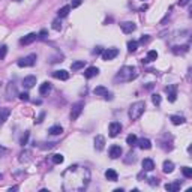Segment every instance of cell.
<instances>
[{"label":"cell","instance_id":"d4e9b609","mask_svg":"<svg viewBox=\"0 0 192 192\" xmlns=\"http://www.w3.org/2000/svg\"><path fill=\"white\" fill-rule=\"evenodd\" d=\"M158 59V53L155 51V50H150L149 53H147V57L143 59V63H147V62H153V60H156Z\"/></svg>","mask_w":192,"mask_h":192},{"label":"cell","instance_id":"f6af8a7d","mask_svg":"<svg viewBox=\"0 0 192 192\" xmlns=\"http://www.w3.org/2000/svg\"><path fill=\"white\" fill-rule=\"evenodd\" d=\"M81 3H83V0H72V5H71V8H78Z\"/></svg>","mask_w":192,"mask_h":192},{"label":"cell","instance_id":"d6a6232c","mask_svg":"<svg viewBox=\"0 0 192 192\" xmlns=\"http://www.w3.org/2000/svg\"><path fill=\"white\" fill-rule=\"evenodd\" d=\"M138 48V42L137 41H129L128 42V51L129 53H135Z\"/></svg>","mask_w":192,"mask_h":192},{"label":"cell","instance_id":"603a6c76","mask_svg":"<svg viewBox=\"0 0 192 192\" xmlns=\"http://www.w3.org/2000/svg\"><path fill=\"white\" fill-rule=\"evenodd\" d=\"M32 159V152L30 150H24L20 153V158H18V161L20 162H29Z\"/></svg>","mask_w":192,"mask_h":192},{"label":"cell","instance_id":"ee69618b","mask_svg":"<svg viewBox=\"0 0 192 192\" xmlns=\"http://www.w3.org/2000/svg\"><path fill=\"white\" fill-rule=\"evenodd\" d=\"M149 180H150L149 183H150L152 186H158V185H159V180H158L156 177H152V179H149Z\"/></svg>","mask_w":192,"mask_h":192},{"label":"cell","instance_id":"f907efd6","mask_svg":"<svg viewBox=\"0 0 192 192\" xmlns=\"http://www.w3.org/2000/svg\"><path fill=\"white\" fill-rule=\"evenodd\" d=\"M104 98H105V99H107V101H111V99H113V95H111L110 92H108V93H107V95L104 96Z\"/></svg>","mask_w":192,"mask_h":192},{"label":"cell","instance_id":"f1b7e54d","mask_svg":"<svg viewBox=\"0 0 192 192\" xmlns=\"http://www.w3.org/2000/svg\"><path fill=\"white\" fill-rule=\"evenodd\" d=\"M170 120H171L173 125H183L186 122V119L183 116H171Z\"/></svg>","mask_w":192,"mask_h":192},{"label":"cell","instance_id":"e0dca14e","mask_svg":"<svg viewBox=\"0 0 192 192\" xmlns=\"http://www.w3.org/2000/svg\"><path fill=\"white\" fill-rule=\"evenodd\" d=\"M105 147V138H104V135H96L95 138V149L98 152H101Z\"/></svg>","mask_w":192,"mask_h":192},{"label":"cell","instance_id":"30bf717a","mask_svg":"<svg viewBox=\"0 0 192 192\" xmlns=\"http://www.w3.org/2000/svg\"><path fill=\"white\" fill-rule=\"evenodd\" d=\"M120 29L123 30V33H132V32H135V29H137V26H135V23H132V21H125V23H122L120 24Z\"/></svg>","mask_w":192,"mask_h":192},{"label":"cell","instance_id":"ba28073f","mask_svg":"<svg viewBox=\"0 0 192 192\" xmlns=\"http://www.w3.org/2000/svg\"><path fill=\"white\" fill-rule=\"evenodd\" d=\"M108 132H110V137H117L122 132V125L119 123V122H111L110 128H108Z\"/></svg>","mask_w":192,"mask_h":192},{"label":"cell","instance_id":"52a82bcc","mask_svg":"<svg viewBox=\"0 0 192 192\" xmlns=\"http://www.w3.org/2000/svg\"><path fill=\"white\" fill-rule=\"evenodd\" d=\"M15 96H18V90H17V86L11 81L6 86V99L8 101H12Z\"/></svg>","mask_w":192,"mask_h":192},{"label":"cell","instance_id":"9c48e42d","mask_svg":"<svg viewBox=\"0 0 192 192\" xmlns=\"http://www.w3.org/2000/svg\"><path fill=\"white\" fill-rule=\"evenodd\" d=\"M122 153H123V150H122V147L120 146H117V144H114V146H111L110 150H108V155H110L111 159H117L122 156Z\"/></svg>","mask_w":192,"mask_h":192},{"label":"cell","instance_id":"2e32d148","mask_svg":"<svg viewBox=\"0 0 192 192\" xmlns=\"http://www.w3.org/2000/svg\"><path fill=\"white\" fill-rule=\"evenodd\" d=\"M23 84H24L26 89H32V87H35V84H36V77L35 75L26 77V78L23 80Z\"/></svg>","mask_w":192,"mask_h":192},{"label":"cell","instance_id":"7c38bea8","mask_svg":"<svg viewBox=\"0 0 192 192\" xmlns=\"http://www.w3.org/2000/svg\"><path fill=\"white\" fill-rule=\"evenodd\" d=\"M36 38H38L36 33H29V35H26L24 38H21L20 44L21 45H30V44H33V42L36 41Z\"/></svg>","mask_w":192,"mask_h":192},{"label":"cell","instance_id":"f35d334b","mask_svg":"<svg viewBox=\"0 0 192 192\" xmlns=\"http://www.w3.org/2000/svg\"><path fill=\"white\" fill-rule=\"evenodd\" d=\"M152 101H153V104H155V105H159V104H161V101H162V98H161V95L155 93V95H152Z\"/></svg>","mask_w":192,"mask_h":192},{"label":"cell","instance_id":"bcb514c9","mask_svg":"<svg viewBox=\"0 0 192 192\" xmlns=\"http://www.w3.org/2000/svg\"><path fill=\"white\" fill-rule=\"evenodd\" d=\"M102 51H104V48H102V47H96L95 50H93V54L99 56V54H102Z\"/></svg>","mask_w":192,"mask_h":192},{"label":"cell","instance_id":"ffe728a7","mask_svg":"<svg viewBox=\"0 0 192 192\" xmlns=\"http://www.w3.org/2000/svg\"><path fill=\"white\" fill-rule=\"evenodd\" d=\"M98 74H99V69L96 68V66H90V68L86 69L84 77H86V78H93V77H96Z\"/></svg>","mask_w":192,"mask_h":192},{"label":"cell","instance_id":"74e56055","mask_svg":"<svg viewBox=\"0 0 192 192\" xmlns=\"http://www.w3.org/2000/svg\"><path fill=\"white\" fill-rule=\"evenodd\" d=\"M8 54V47L6 45H0V60H3Z\"/></svg>","mask_w":192,"mask_h":192},{"label":"cell","instance_id":"83f0119b","mask_svg":"<svg viewBox=\"0 0 192 192\" xmlns=\"http://www.w3.org/2000/svg\"><path fill=\"white\" fill-rule=\"evenodd\" d=\"M93 93H95L96 96H105L107 93H108V89H107V87H104V86H98V87H95Z\"/></svg>","mask_w":192,"mask_h":192},{"label":"cell","instance_id":"484cf974","mask_svg":"<svg viewBox=\"0 0 192 192\" xmlns=\"http://www.w3.org/2000/svg\"><path fill=\"white\" fill-rule=\"evenodd\" d=\"M105 177H107V180H110V182H117L119 176H117V173L114 170H107L105 171Z\"/></svg>","mask_w":192,"mask_h":192},{"label":"cell","instance_id":"681fc988","mask_svg":"<svg viewBox=\"0 0 192 192\" xmlns=\"http://www.w3.org/2000/svg\"><path fill=\"white\" fill-rule=\"evenodd\" d=\"M189 2H191V0H179V5H180V6H186Z\"/></svg>","mask_w":192,"mask_h":192},{"label":"cell","instance_id":"836d02e7","mask_svg":"<svg viewBox=\"0 0 192 192\" xmlns=\"http://www.w3.org/2000/svg\"><path fill=\"white\" fill-rule=\"evenodd\" d=\"M135 161H137V155H135L134 152H129V153H128V158L125 159V162H126V164H131V162L134 164Z\"/></svg>","mask_w":192,"mask_h":192},{"label":"cell","instance_id":"f5cc1de1","mask_svg":"<svg viewBox=\"0 0 192 192\" xmlns=\"http://www.w3.org/2000/svg\"><path fill=\"white\" fill-rule=\"evenodd\" d=\"M2 179H3V174H2V173H0V180H2Z\"/></svg>","mask_w":192,"mask_h":192},{"label":"cell","instance_id":"d6986e66","mask_svg":"<svg viewBox=\"0 0 192 192\" xmlns=\"http://www.w3.org/2000/svg\"><path fill=\"white\" fill-rule=\"evenodd\" d=\"M51 83H48V81H45V83H42L41 84V87H39V95H42V96H47L50 92H51Z\"/></svg>","mask_w":192,"mask_h":192},{"label":"cell","instance_id":"8fae6325","mask_svg":"<svg viewBox=\"0 0 192 192\" xmlns=\"http://www.w3.org/2000/svg\"><path fill=\"white\" fill-rule=\"evenodd\" d=\"M165 92L168 93V101L170 102H174L177 99V86H168V87H165Z\"/></svg>","mask_w":192,"mask_h":192},{"label":"cell","instance_id":"5b68a950","mask_svg":"<svg viewBox=\"0 0 192 192\" xmlns=\"http://www.w3.org/2000/svg\"><path fill=\"white\" fill-rule=\"evenodd\" d=\"M83 108H84V102H77L72 105V110H71V120L72 122L80 117V114L83 113Z\"/></svg>","mask_w":192,"mask_h":192},{"label":"cell","instance_id":"8d00e7d4","mask_svg":"<svg viewBox=\"0 0 192 192\" xmlns=\"http://www.w3.org/2000/svg\"><path fill=\"white\" fill-rule=\"evenodd\" d=\"M182 173H183V176H185L186 179L192 177V168H189V167H183V168H182Z\"/></svg>","mask_w":192,"mask_h":192},{"label":"cell","instance_id":"7bdbcfd3","mask_svg":"<svg viewBox=\"0 0 192 192\" xmlns=\"http://www.w3.org/2000/svg\"><path fill=\"white\" fill-rule=\"evenodd\" d=\"M18 96H20L21 101H29V93L27 92H23V93H20Z\"/></svg>","mask_w":192,"mask_h":192},{"label":"cell","instance_id":"7402d4cb","mask_svg":"<svg viewBox=\"0 0 192 192\" xmlns=\"http://www.w3.org/2000/svg\"><path fill=\"white\" fill-rule=\"evenodd\" d=\"M9 116H11V110H9V108H2V110H0V125L5 123Z\"/></svg>","mask_w":192,"mask_h":192},{"label":"cell","instance_id":"b9f144b4","mask_svg":"<svg viewBox=\"0 0 192 192\" xmlns=\"http://www.w3.org/2000/svg\"><path fill=\"white\" fill-rule=\"evenodd\" d=\"M44 117H45V113L42 111L41 114H39V117H38V119L35 120V125H39V123H42V120H44Z\"/></svg>","mask_w":192,"mask_h":192},{"label":"cell","instance_id":"816d5d0a","mask_svg":"<svg viewBox=\"0 0 192 192\" xmlns=\"http://www.w3.org/2000/svg\"><path fill=\"white\" fill-rule=\"evenodd\" d=\"M9 191H18V186H12V188H9Z\"/></svg>","mask_w":192,"mask_h":192},{"label":"cell","instance_id":"c3c4849f","mask_svg":"<svg viewBox=\"0 0 192 192\" xmlns=\"http://www.w3.org/2000/svg\"><path fill=\"white\" fill-rule=\"evenodd\" d=\"M47 35H48V32H47V30H41V33L38 35V36H39L41 39H44V38H47Z\"/></svg>","mask_w":192,"mask_h":192},{"label":"cell","instance_id":"44dd1931","mask_svg":"<svg viewBox=\"0 0 192 192\" xmlns=\"http://www.w3.org/2000/svg\"><path fill=\"white\" fill-rule=\"evenodd\" d=\"M162 171H164L165 174H171V173L174 171V164H173L171 161H165L164 165H162Z\"/></svg>","mask_w":192,"mask_h":192},{"label":"cell","instance_id":"7dc6e473","mask_svg":"<svg viewBox=\"0 0 192 192\" xmlns=\"http://www.w3.org/2000/svg\"><path fill=\"white\" fill-rule=\"evenodd\" d=\"M149 35H144V36H141V39H140V44H146V42H149Z\"/></svg>","mask_w":192,"mask_h":192},{"label":"cell","instance_id":"d590c367","mask_svg":"<svg viewBox=\"0 0 192 192\" xmlns=\"http://www.w3.org/2000/svg\"><path fill=\"white\" fill-rule=\"evenodd\" d=\"M53 29H54L56 32H60V30H62V21H60V18H57V20L53 21Z\"/></svg>","mask_w":192,"mask_h":192},{"label":"cell","instance_id":"60d3db41","mask_svg":"<svg viewBox=\"0 0 192 192\" xmlns=\"http://www.w3.org/2000/svg\"><path fill=\"white\" fill-rule=\"evenodd\" d=\"M6 155H9V149L3 147V146H0V156H6Z\"/></svg>","mask_w":192,"mask_h":192},{"label":"cell","instance_id":"4fadbf2b","mask_svg":"<svg viewBox=\"0 0 192 192\" xmlns=\"http://www.w3.org/2000/svg\"><path fill=\"white\" fill-rule=\"evenodd\" d=\"M137 144L140 149H143V150H149V149H152V141L149 140V138H140V140H137Z\"/></svg>","mask_w":192,"mask_h":192},{"label":"cell","instance_id":"ab89813d","mask_svg":"<svg viewBox=\"0 0 192 192\" xmlns=\"http://www.w3.org/2000/svg\"><path fill=\"white\" fill-rule=\"evenodd\" d=\"M29 135H30L29 132H24V135H23V137H21V140H20V144H21V146L27 144V141H29Z\"/></svg>","mask_w":192,"mask_h":192},{"label":"cell","instance_id":"9a60e30c","mask_svg":"<svg viewBox=\"0 0 192 192\" xmlns=\"http://www.w3.org/2000/svg\"><path fill=\"white\" fill-rule=\"evenodd\" d=\"M53 77L57 78V80H63V81H66L69 78V72L68 71H65V69H60V71H54L53 72Z\"/></svg>","mask_w":192,"mask_h":192},{"label":"cell","instance_id":"e575fe53","mask_svg":"<svg viewBox=\"0 0 192 192\" xmlns=\"http://www.w3.org/2000/svg\"><path fill=\"white\" fill-rule=\"evenodd\" d=\"M137 135H134V134H131V135H128L126 137V143L129 144V146H135L137 144Z\"/></svg>","mask_w":192,"mask_h":192},{"label":"cell","instance_id":"5bb4252c","mask_svg":"<svg viewBox=\"0 0 192 192\" xmlns=\"http://www.w3.org/2000/svg\"><path fill=\"white\" fill-rule=\"evenodd\" d=\"M180 188H182V182H180V180H176V182H173V183H167V185H165V189L168 192H177Z\"/></svg>","mask_w":192,"mask_h":192},{"label":"cell","instance_id":"4316f807","mask_svg":"<svg viewBox=\"0 0 192 192\" xmlns=\"http://www.w3.org/2000/svg\"><path fill=\"white\" fill-rule=\"evenodd\" d=\"M48 132H50L51 135H62L63 128L60 126V125H54V126H51V128L48 129Z\"/></svg>","mask_w":192,"mask_h":192},{"label":"cell","instance_id":"cb8c5ba5","mask_svg":"<svg viewBox=\"0 0 192 192\" xmlns=\"http://www.w3.org/2000/svg\"><path fill=\"white\" fill-rule=\"evenodd\" d=\"M188 51H189V45H182V47L176 45V47H173V53L174 54H185Z\"/></svg>","mask_w":192,"mask_h":192},{"label":"cell","instance_id":"8992f818","mask_svg":"<svg viewBox=\"0 0 192 192\" xmlns=\"http://www.w3.org/2000/svg\"><path fill=\"white\" fill-rule=\"evenodd\" d=\"M117 56H119V50H117V48H108V50H104L102 51V59L105 62L116 59Z\"/></svg>","mask_w":192,"mask_h":192},{"label":"cell","instance_id":"277c9868","mask_svg":"<svg viewBox=\"0 0 192 192\" xmlns=\"http://www.w3.org/2000/svg\"><path fill=\"white\" fill-rule=\"evenodd\" d=\"M36 54H29L26 56L24 59H20L18 60V66L20 68H30V66H35V63H36Z\"/></svg>","mask_w":192,"mask_h":192},{"label":"cell","instance_id":"3957f363","mask_svg":"<svg viewBox=\"0 0 192 192\" xmlns=\"http://www.w3.org/2000/svg\"><path fill=\"white\" fill-rule=\"evenodd\" d=\"M144 108H146V104L143 101H138V102L132 104L129 107V119L134 122V120H138L140 117L143 116Z\"/></svg>","mask_w":192,"mask_h":192},{"label":"cell","instance_id":"6da1fadb","mask_svg":"<svg viewBox=\"0 0 192 192\" xmlns=\"http://www.w3.org/2000/svg\"><path fill=\"white\" fill-rule=\"evenodd\" d=\"M63 189L65 191H84L90 183V171L86 167L71 165L63 173Z\"/></svg>","mask_w":192,"mask_h":192},{"label":"cell","instance_id":"1f68e13d","mask_svg":"<svg viewBox=\"0 0 192 192\" xmlns=\"http://www.w3.org/2000/svg\"><path fill=\"white\" fill-rule=\"evenodd\" d=\"M51 161H53V164L59 165V164H62L63 161H65V158H63V155H60V153H56V155H53Z\"/></svg>","mask_w":192,"mask_h":192},{"label":"cell","instance_id":"7a4b0ae2","mask_svg":"<svg viewBox=\"0 0 192 192\" xmlns=\"http://www.w3.org/2000/svg\"><path fill=\"white\" fill-rule=\"evenodd\" d=\"M138 77L137 68L134 66H123L117 72V75L114 77V83H129L132 80H135Z\"/></svg>","mask_w":192,"mask_h":192},{"label":"cell","instance_id":"4dcf8cb0","mask_svg":"<svg viewBox=\"0 0 192 192\" xmlns=\"http://www.w3.org/2000/svg\"><path fill=\"white\" fill-rule=\"evenodd\" d=\"M86 66V62L84 60H78V62H74L72 65H71V69L72 71H78V69H81Z\"/></svg>","mask_w":192,"mask_h":192},{"label":"cell","instance_id":"f546056e","mask_svg":"<svg viewBox=\"0 0 192 192\" xmlns=\"http://www.w3.org/2000/svg\"><path fill=\"white\" fill-rule=\"evenodd\" d=\"M69 11H71V6H69V5L60 8V9H59V12H57V14H59V18H65V17H68Z\"/></svg>","mask_w":192,"mask_h":192},{"label":"cell","instance_id":"ac0fdd59","mask_svg":"<svg viewBox=\"0 0 192 192\" xmlns=\"http://www.w3.org/2000/svg\"><path fill=\"white\" fill-rule=\"evenodd\" d=\"M143 170L144 171H153V170H155V162H153V159H150V158L143 159Z\"/></svg>","mask_w":192,"mask_h":192}]
</instances>
